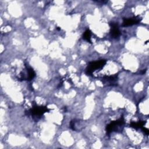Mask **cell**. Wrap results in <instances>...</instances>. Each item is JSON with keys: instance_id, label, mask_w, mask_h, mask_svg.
<instances>
[{"instance_id": "ba28073f", "label": "cell", "mask_w": 149, "mask_h": 149, "mask_svg": "<svg viewBox=\"0 0 149 149\" xmlns=\"http://www.w3.org/2000/svg\"><path fill=\"white\" fill-rule=\"evenodd\" d=\"M91 35L92 33L90 29H87L83 34V39L87 41L88 42L91 43Z\"/></svg>"}, {"instance_id": "30bf717a", "label": "cell", "mask_w": 149, "mask_h": 149, "mask_svg": "<svg viewBox=\"0 0 149 149\" xmlns=\"http://www.w3.org/2000/svg\"><path fill=\"white\" fill-rule=\"evenodd\" d=\"M141 129H142V130L147 134V135H148V133H149V130H148V129H147V128H146V127H144V126L143 127H142L141 128Z\"/></svg>"}, {"instance_id": "3957f363", "label": "cell", "mask_w": 149, "mask_h": 149, "mask_svg": "<svg viewBox=\"0 0 149 149\" xmlns=\"http://www.w3.org/2000/svg\"><path fill=\"white\" fill-rule=\"evenodd\" d=\"M49 109L44 106H38L36 104H34L33 105V107L30 108L28 111H26V113H27V115H31L34 117H39L40 118L42 116L45 112H49Z\"/></svg>"}, {"instance_id": "6da1fadb", "label": "cell", "mask_w": 149, "mask_h": 149, "mask_svg": "<svg viewBox=\"0 0 149 149\" xmlns=\"http://www.w3.org/2000/svg\"><path fill=\"white\" fill-rule=\"evenodd\" d=\"M125 125V119L123 116L116 120L111 122L106 126L107 134L109 135L112 132L120 133L122 132Z\"/></svg>"}, {"instance_id": "7a4b0ae2", "label": "cell", "mask_w": 149, "mask_h": 149, "mask_svg": "<svg viewBox=\"0 0 149 149\" xmlns=\"http://www.w3.org/2000/svg\"><path fill=\"white\" fill-rule=\"evenodd\" d=\"M107 63V61L105 59H101L95 61L90 62L86 68V74L91 76L93 73L98 69H102Z\"/></svg>"}, {"instance_id": "52a82bcc", "label": "cell", "mask_w": 149, "mask_h": 149, "mask_svg": "<svg viewBox=\"0 0 149 149\" xmlns=\"http://www.w3.org/2000/svg\"><path fill=\"white\" fill-rule=\"evenodd\" d=\"M25 68H26V69L27 73L26 80L30 81L32 79H33L34 78V77L36 76V73H35L34 70H33V69H32L31 67L29 66L26 64H25Z\"/></svg>"}, {"instance_id": "9c48e42d", "label": "cell", "mask_w": 149, "mask_h": 149, "mask_svg": "<svg viewBox=\"0 0 149 149\" xmlns=\"http://www.w3.org/2000/svg\"><path fill=\"white\" fill-rule=\"evenodd\" d=\"M144 124H145V122L143 120H139L137 122H132L130 123V127L134 128L135 129H141L142 127H143Z\"/></svg>"}, {"instance_id": "5b68a950", "label": "cell", "mask_w": 149, "mask_h": 149, "mask_svg": "<svg viewBox=\"0 0 149 149\" xmlns=\"http://www.w3.org/2000/svg\"><path fill=\"white\" fill-rule=\"evenodd\" d=\"M118 79V74H115L111 76H104L101 78L102 82L107 86H113L117 85Z\"/></svg>"}, {"instance_id": "8992f818", "label": "cell", "mask_w": 149, "mask_h": 149, "mask_svg": "<svg viewBox=\"0 0 149 149\" xmlns=\"http://www.w3.org/2000/svg\"><path fill=\"white\" fill-rule=\"evenodd\" d=\"M110 26V34L111 37L113 38H116L120 35V31L119 30V26L118 23L111 22L109 23Z\"/></svg>"}, {"instance_id": "277c9868", "label": "cell", "mask_w": 149, "mask_h": 149, "mask_svg": "<svg viewBox=\"0 0 149 149\" xmlns=\"http://www.w3.org/2000/svg\"><path fill=\"white\" fill-rule=\"evenodd\" d=\"M142 20V18L140 16H135L129 18H123L122 26L123 27L131 26L134 24H139Z\"/></svg>"}]
</instances>
